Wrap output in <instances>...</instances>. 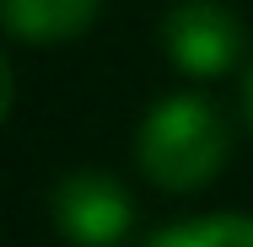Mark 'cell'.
I'll use <instances>...</instances> for the list:
<instances>
[{"instance_id":"obj_5","label":"cell","mask_w":253,"mask_h":247,"mask_svg":"<svg viewBox=\"0 0 253 247\" xmlns=\"http://www.w3.org/2000/svg\"><path fill=\"white\" fill-rule=\"evenodd\" d=\"M140 247H253V220L248 215H200V220L162 226Z\"/></svg>"},{"instance_id":"obj_1","label":"cell","mask_w":253,"mask_h":247,"mask_svg":"<svg viewBox=\"0 0 253 247\" xmlns=\"http://www.w3.org/2000/svg\"><path fill=\"white\" fill-rule=\"evenodd\" d=\"M140 172L167 194H200L232 156V124L210 97H162L140 124Z\"/></svg>"},{"instance_id":"obj_4","label":"cell","mask_w":253,"mask_h":247,"mask_svg":"<svg viewBox=\"0 0 253 247\" xmlns=\"http://www.w3.org/2000/svg\"><path fill=\"white\" fill-rule=\"evenodd\" d=\"M102 0H0L11 38L22 43H65L97 22Z\"/></svg>"},{"instance_id":"obj_2","label":"cell","mask_w":253,"mask_h":247,"mask_svg":"<svg viewBox=\"0 0 253 247\" xmlns=\"http://www.w3.org/2000/svg\"><path fill=\"white\" fill-rule=\"evenodd\" d=\"M162 49H167V59L183 75L210 81V75H226L243 59L248 33H243L232 5H221V0H183V5H172L162 16Z\"/></svg>"},{"instance_id":"obj_3","label":"cell","mask_w":253,"mask_h":247,"mask_svg":"<svg viewBox=\"0 0 253 247\" xmlns=\"http://www.w3.org/2000/svg\"><path fill=\"white\" fill-rule=\"evenodd\" d=\"M54 226L76 247H119L135 226V204L108 172H65L54 188Z\"/></svg>"},{"instance_id":"obj_6","label":"cell","mask_w":253,"mask_h":247,"mask_svg":"<svg viewBox=\"0 0 253 247\" xmlns=\"http://www.w3.org/2000/svg\"><path fill=\"white\" fill-rule=\"evenodd\" d=\"M243 118H248V129H253V65H248V75H243Z\"/></svg>"}]
</instances>
